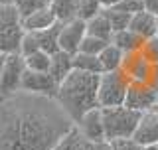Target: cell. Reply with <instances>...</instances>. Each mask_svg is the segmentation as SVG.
<instances>
[{
	"instance_id": "3",
	"label": "cell",
	"mask_w": 158,
	"mask_h": 150,
	"mask_svg": "<svg viewBox=\"0 0 158 150\" xmlns=\"http://www.w3.org/2000/svg\"><path fill=\"white\" fill-rule=\"evenodd\" d=\"M101 111H103V127H105L107 140L135 136L142 113L135 111V109H128L125 105H121V107H107V109H101Z\"/></svg>"
},
{
	"instance_id": "4",
	"label": "cell",
	"mask_w": 158,
	"mask_h": 150,
	"mask_svg": "<svg viewBox=\"0 0 158 150\" xmlns=\"http://www.w3.org/2000/svg\"><path fill=\"white\" fill-rule=\"evenodd\" d=\"M128 79L121 69L117 71L101 73L99 77V91H97V101L101 109L107 107H121L125 105L127 91H128Z\"/></svg>"
},
{
	"instance_id": "19",
	"label": "cell",
	"mask_w": 158,
	"mask_h": 150,
	"mask_svg": "<svg viewBox=\"0 0 158 150\" xmlns=\"http://www.w3.org/2000/svg\"><path fill=\"white\" fill-rule=\"evenodd\" d=\"M111 44L117 46L123 53H128V52H138V48H140V44H142V38H138L131 30H121V32L113 34Z\"/></svg>"
},
{
	"instance_id": "29",
	"label": "cell",
	"mask_w": 158,
	"mask_h": 150,
	"mask_svg": "<svg viewBox=\"0 0 158 150\" xmlns=\"http://www.w3.org/2000/svg\"><path fill=\"white\" fill-rule=\"evenodd\" d=\"M40 49V44H38V40H36V34H32V32H24V36L22 40H20V56L22 57H26L30 56V53H34V52H38Z\"/></svg>"
},
{
	"instance_id": "9",
	"label": "cell",
	"mask_w": 158,
	"mask_h": 150,
	"mask_svg": "<svg viewBox=\"0 0 158 150\" xmlns=\"http://www.w3.org/2000/svg\"><path fill=\"white\" fill-rule=\"evenodd\" d=\"M121 71L125 73L128 83H150L152 63L140 56V52H128L123 56Z\"/></svg>"
},
{
	"instance_id": "31",
	"label": "cell",
	"mask_w": 158,
	"mask_h": 150,
	"mask_svg": "<svg viewBox=\"0 0 158 150\" xmlns=\"http://www.w3.org/2000/svg\"><path fill=\"white\" fill-rule=\"evenodd\" d=\"M113 150H142L135 138H117V140H109Z\"/></svg>"
},
{
	"instance_id": "23",
	"label": "cell",
	"mask_w": 158,
	"mask_h": 150,
	"mask_svg": "<svg viewBox=\"0 0 158 150\" xmlns=\"http://www.w3.org/2000/svg\"><path fill=\"white\" fill-rule=\"evenodd\" d=\"M12 6L16 8V12L20 14V20H22L30 14L38 12V10L49 8V0H12Z\"/></svg>"
},
{
	"instance_id": "30",
	"label": "cell",
	"mask_w": 158,
	"mask_h": 150,
	"mask_svg": "<svg viewBox=\"0 0 158 150\" xmlns=\"http://www.w3.org/2000/svg\"><path fill=\"white\" fill-rule=\"evenodd\" d=\"M115 8L121 10V12H125V14L135 16V14H138V12L144 10V4H142V0H118V4Z\"/></svg>"
},
{
	"instance_id": "1",
	"label": "cell",
	"mask_w": 158,
	"mask_h": 150,
	"mask_svg": "<svg viewBox=\"0 0 158 150\" xmlns=\"http://www.w3.org/2000/svg\"><path fill=\"white\" fill-rule=\"evenodd\" d=\"M18 93L0 101V150H52L75 127L56 99Z\"/></svg>"
},
{
	"instance_id": "15",
	"label": "cell",
	"mask_w": 158,
	"mask_h": 150,
	"mask_svg": "<svg viewBox=\"0 0 158 150\" xmlns=\"http://www.w3.org/2000/svg\"><path fill=\"white\" fill-rule=\"evenodd\" d=\"M73 71V56L67 52H56L52 56V63H49V75L53 77V81L57 85Z\"/></svg>"
},
{
	"instance_id": "14",
	"label": "cell",
	"mask_w": 158,
	"mask_h": 150,
	"mask_svg": "<svg viewBox=\"0 0 158 150\" xmlns=\"http://www.w3.org/2000/svg\"><path fill=\"white\" fill-rule=\"evenodd\" d=\"M57 22V18L53 16V12L49 8H44V10H38V12L30 14V16L22 18L20 20V24H22V30L24 32H42V30H46L49 26H53V24Z\"/></svg>"
},
{
	"instance_id": "24",
	"label": "cell",
	"mask_w": 158,
	"mask_h": 150,
	"mask_svg": "<svg viewBox=\"0 0 158 150\" xmlns=\"http://www.w3.org/2000/svg\"><path fill=\"white\" fill-rule=\"evenodd\" d=\"M103 14L107 16L109 24L113 28V34L115 32H121V30H128V24H131V14H125L117 8H109V10H103Z\"/></svg>"
},
{
	"instance_id": "2",
	"label": "cell",
	"mask_w": 158,
	"mask_h": 150,
	"mask_svg": "<svg viewBox=\"0 0 158 150\" xmlns=\"http://www.w3.org/2000/svg\"><path fill=\"white\" fill-rule=\"evenodd\" d=\"M99 77L101 75H97V73H85V71L73 69L59 83L56 101L75 124L87 111L99 107V101H97Z\"/></svg>"
},
{
	"instance_id": "35",
	"label": "cell",
	"mask_w": 158,
	"mask_h": 150,
	"mask_svg": "<svg viewBox=\"0 0 158 150\" xmlns=\"http://www.w3.org/2000/svg\"><path fill=\"white\" fill-rule=\"evenodd\" d=\"M95 150H113V148L109 140H101V142H95Z\"/></svg>"
},
{
	"instance_id": "6",
	"label": "cell",
	"mask_w": 158,
	"mask_h": 150,
	"mask_svg": "<svg viewBox=\"0 0 158 150\" xmlns=\"http://www.w3.org/2000/svg\"><path fill=\"white\" fill-rule=\"evenodd\" d=\"M24 71H26V63H24V57L20 56V52L8 53L2 67V75H0V101L20 91Z\"/></svg>"
},
{
	"instance_id": "40",
	"label": "cell",
	"mask_w": 158,
	"mask_h": 150,
	"mask_svg": "<svg viewBox=\"0 0 158 150\" xmlns=\"http://www.w3.org/2000/svg\"><path fill=\"white\" fill-rule=\"evenodd\" d=\"M156 36H158V32H156Z\"/></svg>"
},
{
	"instance_id": "11",
	"label": "cell",
	"mask_w": 158,
	"mask_h": 150,
	"mask_svg": "<svg viewBox=\"0 0 158 150\" xmlns=\"http://www.w3.org/2000/svg\"><path fill=\"white\" fill-rule=\"evenodd\" d=\"M77 131L81 132L83 138L91 142H101V140H107L105 138V127H103V111L101 107L97 109H91L79 119V123L75 124Z\"/></svg>"
},
{
	"instance_id": "32",
	"label": "cell",
	"mask_w": 158,
	"mask_h": 150,
	"mask_svg": "<svg viewBox=\"0 0 158 150\" xmlns=\"http://www.w3.org/2000/svg\"><path fill=\"white\" fill-rule=\"evenodd\" d=\"M142 4H144V10H146V12L158 16V0H142Z\"/></svg>"
},
{
	"instance_id": "13",
	"label": "cell",
	"mask_w": 158,
	"mask_h": 150,
	"mask_svg": "<svg viewBox=\"0 0 158 150\" xmlns=\"http://www.w3.org/2000/svg\"><path fill=\"white\" fill-rule=\"evenodd\" d=\"M128 30L135 32L136 36L142 38V40L152 38V36H156V32H158V16L142 10V12H138V14H135V16L131 18Z\"/></svg>"
},
{
	"instance_id": "10",
	"label": "cell",
	"mask_w": 158,
	"mask_h": 150,
	"mask_svg": "<svg viewBox=\"0 0 158 150\" xmlns=\"http://www.w3.org/2000/svg\"><path fill=\"white\" fill-rule=\"evenodd\" d=\"M87 36V28L83 20H71V22H65L59 32V49L61 52H67L71 56H75L79 52V46H81L83 38Z\"/></svg>"
},
{
	"instance_id": "34",
	"label": "cell",
	"mask_w": 158,
	"mask_h": 150,
	"mask_svg": "<svg viewBox=\"0 0 158 150\" xmlns=\"http://www.w3.org/2000/svg\"><path fill=\"white\" fill-rule=\"evenodd\" d=\"M150 85L158 89V63H156V65H152V79H150Z\"/></svg>"
},
{
	"instance_id": "7",
	"label": "cell",
	"mask_w": 158,
	"mask_h": 150,
	"mask_svg": "<svg viewBox=\"0 0 158 150\" xmlns=\"http://www.w3.org/2000/svg\"><path fill=\"white\" fill-rule=\"evenodd\" d=\"M158 103V89L150 83H131L127 91L125 107L135 109L138 113H146Z\"/></svg>"
},
{
	"instance_id": "33",
	"label": "cell",
	"mask_w": 158,
	"mask_h": 150,
	"mask_svg": "<svg viewBox=\"0 0 158 150\" xmlns=\"http://www.w3.org/2000/svg\"><path fill=\"white\" fill-rule=\"evenodd\" d=\"M97 2L101 4L103 10H109V8H115L117 4H118V0H97Z\"/></svg>"
},
{
	"instance_id": "36",
	"label": "cell",
	"mask_w": 158,
	"mask_h": 150,
	"mask_svg": "<svg viewBox=\"0 0 158 150\" xmlns=\"http://www.w3.org/2000/svg\"><path fill=\"white\" fill-rule=\"evenodd\" d=\"M6 56L8 53H0V75H2V67H4V61H6Z\"/></svg>"
},
{
	"instance_id": "8",
	"label": "cell",
	"mask_w": 158,
	"mask_h": 150,
	"mask_svg": "<svg viewBox=\"0 0 158 150\" xmlns=\"http://www.w3.org/2000/svg\"><path fill=\"white\" fill-rule=\"evenodd\" d=\"M57 87H59V85L53 81V77L48 71L42 73V71H30V69H26L24 75H22V85H20V91L56 99Z\"/></svg>"
},
{
	"instance_id": "38",
	"label": "cell",
	"mask_w": 158,
	"mask_h": 150,
	"mask_svg": "<svg viewBox=\"0 0 158 150\" xmlns=\"http://www.w3.org/2000/svg\"><path fill=\"white\" fill-rule=\"evenodd\" d=\"M150 111H154V113H158V103H156V105H154V107H152V109H150Z\"/></svg>"
},
{
	"instance_id": "25",
	"label": "cell",
	"mask_w": 158,
	"mask_h": 150,
	"mask_svg": "<svg viewBox=\"0 0 158 150\" xmlns=\"http://www.w3.org/2000/svg\"><path fill=\"white\" fill-rule=\"evenodd\" d=\"M81 132L77 131V127H73L69 132H65L61 138L56 142V146L52 150H79V144H81Z\"/></svg>"
},
{
	"instance_id": "12",
	"label": "cell",
	"mask_w": 158,
	"mask_h": 150,
	"mask_svg": "<svg viewBox=\"0 0 158 150\" xmlns=\"http://www.w3.org/2000/svg\"><path fill=\"white\" fill-rule=\"evenodd\" d=\"M132 138L140 146H150V144L158 146V113H154V111L142 113L140 123H138L136 132Z\"/></svg>"
},
{
	"instance_id": "5",
	"label": "cell",
	"mask_w": 158,
	"mask_h": 150,
	"mask_svg": "<svg viewBox=\"0 0 158 150\" xmlns=\"http://www.w3.org/2000/svg\"><path fill=\"white\" fill-rule=\"evenodd\" d=\"M24 36L20 14L10 4H0V53H14L20 49V40Z\"/></svg>"
},
{
	"instance_id": "22",
	"label": "cell",
	"mask_w": 158,
	"mask_h": 150,
	"mask_svg": "<svg viewBox=\"0 0 158 150\" xmlns=\"http://www.w3.org/2000/svg\"><path fill=\"white\" fill-rule=\"evenodd\" d=\"M24 63H26V69L30 71H42V73H49V63H52V56L42 49L30 53V56L24 57Z\"/></svg>"
},
{
	"instance_id": "16",
	"label": "cell",
	"mask_w": 158,
	"mask_h": 150,
	"mask_svg": "<svg viewBox=\"0 0 158 150\" xmlns=\"http://www.w3.org/2000/svg\"><path fill=\"white\" fill-rule=\"evenodd\" d=\"M63 24L65 22H59L57 20L53 26L42 30V32H36V40H38L42 52L49 53V56H53L56 52H59V32H61Z\"/></svg>"
},
{
	"instance_id": "17",
	"label": "cell",
	"mask_w": 158,
	"mask_h": 150,
	"mask_svg": "<svg viewBox=\"0 0 158 150\" xmlns=\"http://www.w3.org/2000/svg\"><path fill=\"white\" fill-rule=\"evenodd\" d=\"M81 0H49V10L59 22H71L77 18Z\"/></svg>"
},
{
	"instance_id": "37",
	"label": "cell",
	"mask_w": 158,
	"mask_h": 150,
	"mask_svg": "<svg viewBox=\"0 0 158 150\" xmlns=\"http://www.w3.org/2000/svg\"><path fill=\"white\" fill-rule=\"evenodd\" d=\"M142 150H158L156 144H150V146H142Z\"/></svg>"
},
{
	"instance_id": "21",
	"label": "cell",
	"mask_w": 158,
	"mask_h": 150,
	"mask_svg": "<svg viewBox=\"0 0 158 150\" xmlns=\"http://www.w3.org/2000/svg\"><path fill=\"white\" fill-rule=\"evenodd\" d=\"M73 69L85 71V73H97V75L103 73L99 56H89V53H81V52H77L73 56Z\"/></svg>"
},
{
	"instance_id": "27",
	"label": "cell",
	"mask_w": 158,
	"mask_h": 150,
	"mask_svg": "<svg viewBox=\"0 0 158 150\" xmlns=\"http://www.w3.org/2000/svg\"><path fill=\"white\" fill-rule=\"evenodd\" d=\"M111 42H105V40H99V38H93V36H85L79 46V52L81 53H89V56H99Z\"/></svg>"
},
{
	"instance_id": "28",
	"label": "cell",
	"mask_w": 158,
	"mask_h": 150,
	"mask_svg": "<svg viewBox=\"0 0 158 150\" xmlns=\"http://www.w3.org/2000/svg\"><path fill=\"white\" fill-rule=\"evenodd\" d=\"M101 4L97 0H81L79 2V12H77V18L83 20V22H89L91 18H95L97 14H101Z\"/></svg>"
},
{
	"instance_id": "26",
	"label": "cell",
	"mask_w": 158,
	"mask_h": 150,
	"mask_svg": "<svg viewBox=\"0 0 158 150\" xmlns=\"http://www.w3.org/2000/svg\"><path fill=\"white\" fill-rule=\"evenodd\" d=\"M138 52H140V56L144 57L146 61H150L152 65H156V63H158V36L142 40Z\"/></svg>"
},
{
	"instance_id": "20",
	"label": "cell",
	"mask_w": 158,
	"mask_h": 150,
	"mask_svg": "<svg viewBox=\"0 0 158 150\" xmlns=\"http://www.w3.org/2000/svg\"><path fill=\"white\" fill-rule=\"evenodd\" d=\"M123 56H125V53H123L117 46L109 44V46L103 49L101 53H99V61H101L103 73H109V71H117V69H121Z\"/></svg>"
},
{
	"instance_id": "18",
	"label": "cell",
	"mask_w": 158,
	"mask_h": 150,
	"mask_svg": "<svg viewBox=\"0 0 158 150\" xmlns=\"http://www.w3.org/2000/svg\"><path fill=\"white\" fill-rule=\"evenodd\" d=\"M85 28H87V36H93V38H99V40H105V42H111L113 38V28L109 24L107 16L103 14H97L95 18H91L89 22H85Z\"/></svg>"
},
{
	"instance_id": "39",
	"label": "cell",
	"mask_w": 158,
	"mask_h": 150,
	"mask_svg": "<svg viewBox=\"0 0 158 150\" xmlns=\"http://www.w3.org/2000/svg\"><path fill=\"white\" fill-rule=\"evenodd\" d=\"M12 0H0V4H10Z\"/></svg>"
}]
</instances>
